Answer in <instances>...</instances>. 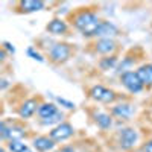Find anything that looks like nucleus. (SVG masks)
I'll return each instance as SVG.
<instances>
[{"mask_svg": "<svg viewBox=\"0 0 152 152\" xmlns=\"http://www.w3.org/2000/svg\"><path fill=\"white\" fill-rule=\"evenodd\" d=\"M94 50L97 53L110 55L116 50V41H114L113 38H100V40H97L96 44H94Z\"/></svg>", "mask_w": 152, "mask_h": 152, "instance_id": "obj_9", "label": "nucleus"}, {"mask_svg": "<svg viewBox=\"0 0 152 152\" xmlns=\"http://www.w3.org/2000/svg\"><path fill=\"white\" fill-rule=\"evenodd\" d=\"M138 142V132L134 128H122L119 131V146L123 151H129L132 149Z\"/></svg>", "mask_w": 152, "mask_h": 152, "instance_id": "obj_4", "label": "nucleus"}, {"mask_svg": "<svg viewBox=\"0 0 152 152\" xmlns=\"http://www.w3.org/2000/svg\"><path fill=\"white\" fill-rule=\"evenodd\" d=\"M56 102L61 104V105H64L67 110H73L75 108V104L70 102V100H66V99H62V97H56Z\"/></svg>", "mask_w": 152, "mask_h": 152, "instance_id": "obj_21", "label": "nucleus"}, {"mask_svg": "<svg viewBox=\"0 0 152 152\" xmlns=\"http://www.w3.org/2000/svg\"><path fill=\"white\" fill-rule=\"evenodd\" d=\"M138 79L145 87H152V64H143L135 70Z\"/></svg>", "mask_w": 152, "mask_h": 152, "instance_id": "obj_13", "label": "nucleus"}, {"mask_svg": "<svg viewBox=\"0 0 152 152\" xmlns=\"http://www.w3.org/2000/svg\"><path fill=\"white\" fill-rule=\"evenodd\" d=\"M72 55V47L67 43H55L49 49V59L56 64H61L70 58Z\"/></svg>", "mask_w": 152, "mask_h": 152, "instance_id": "obj_2", "label": "nucleus"}, {"mask_svg": "<svg viewBox=\"0 0 152 152\" xmlns=\"http://www.w3.org/2000/svg\"><path fill=\"white\" fill-rule=\"evenodd\" d=\"M120 82H122V85L126 88V90H128L129 93H132V94L140 93L143 88H145V85L142 84V81L138 79L137 73L132 72V70H128V72L122 73L120 75Z\"/></svg>", "mask_w": 152, "mask_h": 152, "instance_id": "obj_3", "label": "nucleus"}, {"mask_svg": "<svg viewBox=\"0 0 152 152\" xmlns=\"http://www.w3.org/2000/svg\"><path fill=\"white\" fill-rule=\"evenodd\" d=\"M46 3L43 0H21L18 2V9L21 12H38L44 9Z\"/></svg>", "mask_w": 152, "mask_h": 152, "instance_id": "obj_10", "label": "nucleus"}, {"mask_svg": "<svg viewBox=\"0 0 152 152\" xmlns=\"http://www.w3.org/2000/svg\"><path fill=\"white\" fill-rule=\"evenodd\" d=\"M47 32H50L52 35H64L67 32V23L62 18H53L47 24Z\"/></svg>", "mask_w": 152, "mask_h": 152, "instance_id": "obj_14", "label": "nucleus"}, {"mask_svg": "<svg viewBox=\"0 0 152 152\" xmlns=\"http://www.w3.org/2000/svg\"><path fill=\"white\" fill-rule=\"evenodd\" d=\"M140 152H152V140L146 142V143L140 148Z\"/></svg>", "mask_w": 152, "mask_h": 152, "instance_id": "obj_22", "label": "nucleus"}, {"mask_svg": "<svg viewBox=\"0 0 152 152\" xmlns=\"http://www.w3.org/2000/svg\"><path fill=\"white\" fill-rule=\"evenodd\" d=\"M34 148L37 152H49L55 148V140H52L50 137L41 135L34 138Z\"/></svg>", "mask_w": 152, "mask_h": 152, "instance_id": "obj_11", "label": "nucleus"}, {"mask_svg": "<svg viewBox=\"0 0 152 152\" xmlns=\"http://www.w3.org/2000/svg\"><path fill=\"white\" fill-rule=\"evenodd\" d=\"M113 116H116L119 119H123V120H128L132 114H134V107L131 104H119L116 107H113L111 110Z\"/></svg>", "mask_w": 152, "mask_h": 152, "instance_id": "obj_12", "label": "nucleus"}, {"mask_svg": "<svg viewBox=\"0 0 152 152\" xmlns=\"http://www.w3.org/2000/svg\"><path fill=\"white\" fill-rule=\"evenodd\" d=\"M73 134H75L73 126L70 123H67V122H62V123L56 125L55 128H52L49 137L52 138V140H55V142H64V140H69Z\"/></svg>", "mask_w": 152, "mask_h": 152, "instance_id": "obj_6", "label": "nucleus"}, {"mask_svg": "<svg viewBox=\"0 0 152 152\" xmlns=\"http://www.w3.org/2000/svg\"><path fill=\"white\" fill-rule=\"evenodd\" d=\"M8 149L11 152H26L29 148L26 143H23L21 140H9L8 142Z\"/></svg>", "mask_w": 152, "mask_h": 152, "instance_id": "obj_17", "label": "nucleus"}, {"mask_svg": "<svg viewBox=\"0 0 152 152\" xmlns=\"http://www.w3.org/2000/svg\"><path fill=\"white\" fill-rule=\"evenodd\" d=\"M94 122L100 129H110L113 126V119L107 113H96L94 114Z\"/></svg>", "mask_w": 152, "mask_h": 152, "instance_id": "obj_16", "label": "nucleus"}, {"mask_svg": "<svg viewBox=\"0 0 152 152\" xmlns=\"http://www.w3.org/2000/svg\"><path fill=\"white\" fill-rule=\"evenodd\" d=\"M117 34H119V29L116 24H113L111 21H100L94 37L100 40V38H114Z\"/></svg>", "mask_w": 152, "mask_h": 152, "instance_id": "obj_7", "label": "nucleus"}, {"mask_svg": "<svg viewBox=\"0 0 152 152\" xmlns=\"http://www.w3.org/2000/svg\"><path fill=\"white\" fill-rule=\"evenodd\" d=\"M26 53H28V56H31L32 59H35V61H38V62H44L43 55L38 52V50H35L34 47H29V49L26 50Z\"/></svg>", "mask_w": 152, "mask_h": 152, "instance_id": "obj_20", "label": "nucleus"}, {"mask_svg": "<svg viewBox=\"0 0 152 152\" xmlns=\"http://www.w3.org/2000/svg\"><path fill=\"white\" fill-rule=\"evenodd\" d=\"M6 87H8V81H6V79H2V87H0V88H2V90H5Z\"/></svg>", "mask_w": 152, "mask_h": 152, "instance_id": "obj_25", "label": "nucleus"}, {"mask_svg": "<svg viewBox=\"0 0 152 152\" xmlns=\"http://www.w3.org/2000/svg\"><path fill=\"white\" fill-rule=\"evenodd\" d=\"M26 152H34V151H31V149H28V151H26Z\"/></svg>", "mask_w": 152, "mask_h": 152, "instance_id": "obj_26", "label": "nucleus"}, {"mask_svg": "<svg viewBox=\"0 0 152 152\" xmlns=\"http://www.w3.org/2000/svg\"><path fill=\"white\" fill-rule=\"evenodd\" d=\"M90 97L102 104H113L117 96L111 88H107L104 85H94L90 88Z\"/></svg>", "mask_w": 152, "mask_h": 152, "instance_id": "obj_5", "label": "nucleus"}, {"mask_svg": "<svg viewBox=\"0 0 152 152\" xmlns=\"http://www.w3.org/2000/svg\"><path fill=\"white\" fill-rule=\"evenodd\" d=\"M2 49H3V50H8L9 53H15V49L12 47V44H11V43H8V41H5V43H3V47H2Z\"/></svg>", "mask_w": 152, "mask_h": 152, "instance_id": "obj_23", "label": "nucleus"}, {"mask_svg": "<svg viewBox=\"0 0 152 152\" xmlns=\"http://www.w3.org/2000/svg\"><path fill=\"white\" fill-rule=\"evenodd\" d=\"M38 105L37 99H28L21 104V107L18 108V114L21 119H31L35 113H38Z\"/></svg>", "mask_w": 152, "mask_h": 152, "instance_id": "obj_8", "label": "nucleus"}, {"mask_svg": "<svg viewBox=\"0 0 152 152\" xmlns=\"http://www.w3.org/2000/svg\"><path fill=\"white\" fill-rule=\"evenodd\" d=\"M99 24H100V20L97 14L90 9H82L73 15V26L87 38H91L96 35Z\"/></svg>", "mask_w": 152, "mask_h": 152, "instance_id": "obj_1", "label": "nucleus"}, {"mask_svg": "<svg viewBox=\"0 0 152 152\" xmlns=\"http://www.w3.org/2000/svg\"><path fill=\"white\" fill-rule=\"evenodd\" d=\"M53 152H76L72 146H64V148H59V149H56V151H53Z\"/></svg>", "mask_w": 152, "mask_h": 152, "instance_id": "obj_24", "label": "nucleus"}, {"mask_svg": "<svg viewBox=\"0 0 152 152\" xmlns=\"http://www.w3.org/2000/svg\"><path fill=\"white\" fill-rule=\"evenodd\" d=\"M117 64V58L116 56H108V58H102L99 62V67L102 70H110L113 67H116Z\"/></svg>", "mask_w": 152, "mask_h": 152, "instance_id": "obj_18", "label": "nucleus"}, {"mask_svg": "<svg viewBox=\"0 0 152 152\" xmlns=\"http://www.w3.org/2000/svg\"><path fill=\"white\" fill-rule=\"evenodd\" d=\"M58 107L52 102H44L41 104L40 107H38V116L41 117V120H46V119H50L52 116H55V114L58 113Z\"/></svg>", "mask_w": 152, "mask_h": 152, "instance_id": "obj_15", "label": "nucleus"}, {"mask_svg": "<svg viewBox=\"0 0 152 152\" xmlns=\"http://www.w3.org/2000/svg\"><path fill=\"white\" fill-rule=\"evenodd\" d=\"M62 119H64V113H61V111H58L55 116H52L50 119H46V120H41V123L43 125H53V123H56V125H59V123H62Z\"/></svg>", "mask_w": 152, "mask_h": 152, "instance_id": "obj_19", "label": "nucleus"}]
</instances>
